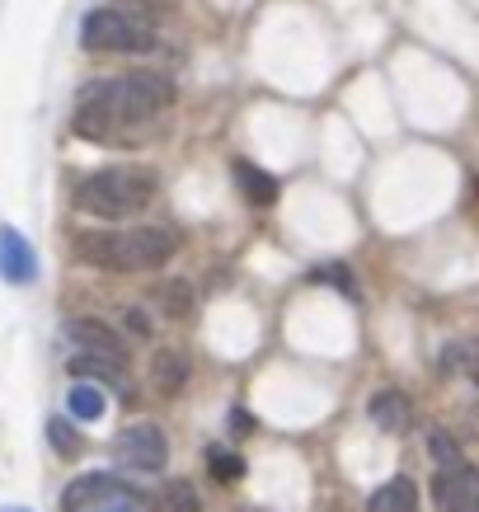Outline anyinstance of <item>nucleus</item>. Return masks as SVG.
I'll use <instances>...</instances> for the list:
<instances>
[{"label":"nucleus","mask_w":479,"mask_h":512,"mask_svg":"<svg viewBox=\"0 0 479 512\" xmlns=\"http://www.w3.org/2000/svg\"><path fill=\"white\" fill-rule=\"evenodd\" d=\"M235 184H240V193H245L249 207H273V202H278V179L254 170L249 160H235Z\"/></svg>","instance_id":"ddd939ff"},{"label":"nucleus","mask_w":479,"mask_h":512,"mask_svg":"<svg viewBox=\"0 0 479 512\" xmlns=\"http://www.w3.org/2000/svg\"><path fill=\"white\" fill-rule=\"evenodd\" d=\"M66 334L85 348V353H99V357H123L127 362V339L118 329H109L104 320H90V315H76V320H66Z\"/></svg>","instance_id":"0eeeda50"},{"label":"nucleus","mask_w":479,"mask_h":512,"mask_svg":"<svg viewBox=\"0 0 479 512\" xmlns=\"http://www.w3.org/2000/svg\"><path fill=\"white\" fill-rule=\"evenodd\" d=\"M418 508V494H414V480H386L376 494L367 498V512H414Z\"/></svg>","instance_id":"4468645a"},{"label":"nucleus","mask_w":479,"mask_h":512,"mask_svg":"<svg viewBox=\"0 0 479 512\" xmlns=\"http://www.w3.org/2000/svg\"><path fill=\"white\" fill-rule=\"evenodd\" d=\"M0 278L15 282V287H29L38 278V259L15 226H0Z\"/></svg>","instance_id":"423d86ee"},{"label":"nucleus","mask_w":479,"mask_h":512,"mask_svg":"<svg viewBox=\"0 0 479 512\" xmlns=\"http://www.w3.org/2000/svg\"><path fill=\"white\" fill-rule=\"evenodd\" d=\"M71 376H80V381H99V386H113L127 395V362L123 357H99V353H76L71 362Z\"/></svg>","instance_id":"9d476101"},{"label":"nucleus","mask_w":479,"mask_h":512,"mask_svg":"<svg viewBox=\"0 0 479 512\" xmlns=\"http://www.w3.org/2000/svg\"><path fill=\"white\" fill-rule=\"evenodd\" d=\"M475 198H479V179H475Z\"/></svg>","instance_id":"c85d7f7f"},{"label":"nucleus","mask_w":479,"mask_h":512,"mask_svg":"<svg viewBox=\"0 0 479 512\" xmlns=\"http://www.w3.org/2000/svg\"><path fill=\"white\" fill-rule=\"evenodd\" d=\"M231 428H235V433H249V428H254L245 409H235V414H231Z\"/></svg>","instance_id":"a878e982"},{"label":"nucleus","mask_w":479,"mask_h":512,"mask_svg":"<svg viewBox=\"0 0 479 512\" xmlns=\"http://www.w3.org/2000/svg\"><path fill=\"white\" fill-rule=\"evenodd\" d=\"M371 423H376L381 433H409L414 404L404 400V390H376V395H371Z\"/></svg>","instance_id":"9b49d317"},{"label":"nucleus","mask_w":479,"mask_h":512,"mask_svg":"<svg viewBox=\"0 0 479 512\" xmlns=\"http://www.w3.org/2000/svg\"><path fill=\"white\" fill-rule=\"evenodd\" d=\"M85 52H155V33L123 10H90L80 24Z\"/></svg>","instance_id":"20e7f679"},{"label":"nucleus","mask_w":479,"mask_h":512,"mask_svg":"<svg viewBox=\"0 0 479 512\" xmlns=\"http://www.w3.org/2000/svg\"><path fill=\"white\" fill-rule=\"evenodd\" d=\"M151 198H155V174L151 170H132V165L94 170L90 179H80L76 184V207L80 212H90V217H99V221L137 217Z\"/></svg>","instance_id":"7ed1b4c3"},{"label":"nucleus","mask_w":479,"mask_h":512,"mask_svg":"<svg viewBox=\"0 0 479 512\" xmlns=\"http://www.w3.org/2000/svg\"><path fill=\"white\" fill-rule=\"evenodd\" d=\"M174 249H179V235L165 231V226L80 231L76 235V254L90 268H104V273H146V268H165Z\"/></svg>","instance_id":"f03ea898"},{"label":"nucleus","mask_w":479,"mask_h":512,"mask_svg":"<svg viewBox=\"0 0 479 512\" xmlns=\"http://www.w3.org/2000/svg\"><path fill=\"white\" fill-rule=\"evenodd\" d=\"M315 282H339L343 292H353V278H348V264H320L315 273H310Z\"/></svg>","instance_id":"4be33fe9"},{"label":"nucleus","mask_w":479,"mask_h":512,"mask_svg":"<svg viewBox=\"0 0 479 512\" xmlns=\"http://www.w3.org/2000/svg\"><path fill=\"white\" fill-rule=\"evenodd\" d=\"M127 329H132V334H141V339H146V334H151V315L141 311V306H127Z\"/></svg>","instance_id":"5701e85b"},{"label":"nucleus","mask_w":479,"mask_h":512,"mask_svg":"<svg viewBox=\"0 0 479 512\" xmlns=\"http://www.w3.org/2000/svg\"><path fill=\"white\" fill-rule=\"evenodd\" d=\"M0 512H29V508H0Z\"/></svg>","instance_id":"cd10ccee"},{"label":"nucleus","mask_w":479,"mask_h":512,"mask_svg":"<svg viewBox=\"0 0 479 512\" xmlns=\"http://www.w3.org/2000/svg\"><path fill=\"white\" fill-rule=\"evenodd\" d=\"M174 104V85L170 76H155V71H132L118 80H94L80 94L76 109V132L90 141L118 137V127H137L151 123L155 113H165Z\"/></svg>","instance_id":"f257e3e1"},{"label":"nucleus","mask_w":479,"mask_h":512,"mask_svg":"<svg viewBox=\"0 0 479 512\" xmlns=\"http://www.w3.org/2000/svg\"><path fill=\"white\" fill-rule=\"evenodd\" d=\"M160 306H165L170 320H188L193 315V287L188 282H165L160 287Z\"/></svg>","instance_id":"f3484780"},{"label":"nucleus","mask_w":479,"mask_h":512,"mask_svg":"<svg viewBox=\"0 0 479 512\" xmlns=\"http://www.w3.org/2000/svg\"><path fill=\"white\" fill-rule=\"evenodd\" d=\"M66 409H71V419H80V423L104 419V390H99V386H71Z\"/></svg>","instance_id":"dca6fc26"},{"label":"nucleus","mask_w":479,"mask_h":512,"mask_svg":"<svg viewBox=\"0 0 479 512\" xmlns=\"http://www.w3.org/2000/svg\"><path fill=\"white\" fill-rule=\"evenodd\" d=\"M47 442H52V451H57V456H66V461H71V456H80V447H85V442H80V433L66 419H47Z\"/></svg>","instance_id":"6ab92c4d"},{"label":"nucleus","mask_w":479,"mask_h":512,"mask_svg":"<svg viewBox=\"0 0 479 512\" xmlns=\"http://www.w3.org/2000/svg\"><path fill=\"white\" fill-rule=\"evenodd\" d=\"M470 498H479V470H475V466L437 470V480H433V503H437V512H461Z\"/></svg>","instance_id":"6e6552de"},{"label":"nucleus","mask_w":479,"mask_h":512,"mask_svg":"<svg viewBox=\"0 0 479 512\" xmlns=\"http://www.w3.org/2000/svg\"><path fill=\"white\" fill-rule=\"evenodd\" d=\"M198 508H202V498L188 480H170L151 498V512H198Z\"/></svg>","instance_id":"2eb2a0df"},{"label":"nucleus","mask_w":479,"mask_h":512,"mask_svg":"<svg viewBox=\"0 0 479 512\" xmlns=\"http://www.w3.org/2000/svg\"><path fill=\"white\" fill-rule=\"evenodd\" d=\"M118 461L127 470L155 475V470H165V461H170V442H165V433L155 423H132V428L118 433Z\"/></svg>","instance_id":"39448f33"},{"label":"nucleus","mask_w":479,"mask_h":512,"mask_svg":"<svg viewBox=\"0 0 479 512\" xmlns=\"http://www.w3.org/2000/svg\"><path fill=\"white\" fill-rule=\"evenodd\" d=\"M461 362H465V372H470V381L479 386V343H470V348H461Z\"/></svg>","instance_id":"393cba45"},{"label":"nucleus","mask_w":479,"mask_h":512,"mask_svg":"<svg viewBox=\"0 0 479 512\" xmlns=\"http://www.w3.org/2000/svg\"><path fill=\"white\" fill-rule=\"evenodd\" d=\"M118 494H127V489L113 480V475H104V470H90V475H80V480L66 484L62 508H66V512H90L94 503H104V498H118Z\"/></svg>","instance_id":"1a4fd4ad"},{"label":"nucleus","mask_w":479,"mask_h":512,"mask_svg":"<svg viewBox=\"0 0 479 512\" xmlns=\"http://www.w3.org/2000/svg\"><path fill=\"white\" fill-rule=\"evenodd\" d=\"M188 381V357L179 353V348H155L151 357V386L160 390V395H179Z\"/></svg>","instance_id":"f8f14e48"},{"label":"nucleus","mask_w":479,"mask_h":512,"mask_svg":"<svg viewBox=\"0 0 479 512\" xmlns=\"http://www.w3.org/2000/svg\"><path fill=\"white\" fill-rule=\"evenodd\" d=\"M90 512H132V494H118V498H104V503H94Z\"/></svg>","instance_id":"b1692460"},{"label":"nucleus","mask_w":479,"mask_h":512,"mask_svg":"<svg viewBox=\"0 0 479 512\" xmlns=\"http://www.w3.org/2000/svg\"><path fill=\"white\" fill-rule=\"evenodd\" d=\"M428 451H433L437 470H461L465 466V456H461V447H456V437L451 433H433L428 437Z\"/></svg>","instance_id":"aec40b11"},{"label":"nucleus","mask_w":479,"mask_h":512,"mask_svg":"<svg viewBox=\"0 0 479 512\" xmlns=\"http://www.w3.org/2000/svg\"><path fill=\"white\" fill-rule=\"evenodd\" d=\"M207 470H212V480L235 484L240 475H245V461H240L235 451H226V447H207Z\"/></svg>","instance_id":"a211bd4d"},{"label":"nucleus","mask_w":479,"mask_h":512,"mask_svg":"<svg viewBox=\"0 0 479 512\" xmlns=\"http://www.w3.org/2000/svg\"><path fill=\"white\" fill-rule=\"evenodd\" d=\"M127 10H132V19H137V24H146V29H151V24H160V19L174 10V0H123V15H127Z\"/></svg>","instance_id":"412c9836"},{"label":"nucleus","mask_w":479,"mask_h":512,"mask_svg":"<svg viewBox=\"0 0 479 512\" xmlns=\"http://www.w3.org/2000/svg\"><path fill=\"white\" fill-rule=\"evenodd\" d=\"M461 512H479V498H470V503H465V508Z\"/></svg>","instance_id":"bb28decb"}]
</instances>
